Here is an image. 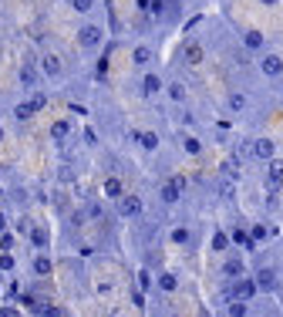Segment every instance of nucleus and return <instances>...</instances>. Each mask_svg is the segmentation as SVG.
<instances>
[{
    "mask_svg": "<svg viewBox=\"0 0 283 317\" xmlns=\"http://www.w3.org/2000/svg\"><path fill=\"white\" fill-rule=\"evenodd\" d=\"M78 44H81V48H88V51H95L98 44H101V27L84 24V27L78 31Z\"/></svg>",
    "mask_w": 283,
    "mask_h": 317,
    "instance_id": "obj_1",
    "label": "nucleus"
},
{
    "mask_svg": "<svg viewBox=\"0 0 283 317\" xmlns=\"http://www.w3.org/2000/svg\"><path fill=\"white\" fill-rule=\"evenodd\" d=\"M283 186V159H270L267 162V189L276 193Z\"/></svg>",
    "mask_w": 283,
    "mask_h": 317,
    "instance_id": "obj_2",
    "label": "nucleus"
},
{
    "mask_svg": "<svg viewBox=\"0 0 283 317\" xmlns=\"http://www.w3.org/2000/svg\"><path fill=\"white\" fill-rule=\"evenodd\" d=\"M259 71L267 74V78H280V74H283V57H280V54H263Z\"/></svg>",
    "mask_w": 283,
    "mask_h": 317,
    "instance_id": "obj_3",
    "label": "nucleus"
},
{
    "mask_svg": "<svg viewBox=\"0 0 283 317\" xmlns=\"http://www.w3.org/2000/svg\"><path fill=\"white\" fill-rule=\"evenodd\" d=\"M253 155L263 159V162H270V159L276 155V142L273 138H256V142H253Z\"/></svg>",
    "mask_w": 283,
    "mask_h": 317,
    "instance_id": "obj_4",
    "label": "nucleus"
},
{
    "mask_svg": "<svg viewBox=\"0 0 283 317\" xmlns=\"http://www.w3.org/2000/svg\"><path fill=\"white\" fill-rule=\"evenodd\" d=\"M159 196H162V203H179V196H182V179H169V182H162Z\"/></svg>",
    "mask_w": 283,
    "mask_h": 317,
    "instance_id": "obj_5",
    "label": "nucleus"
},
{
    "mask_svg": "<svg viewBox=\"0 0 283 317\" xmlns=\"http://www.w3.org/2000/svg\"><path fill=\"white\" fill-rule=\"evenodd\" d=\"M256 290H259L256 280H250V277H240V280H236V287H233V293L240 297V301H250V297H253Z\"/></svg>",
    "mask_w": 283,
    "mask_h": 317,
    "instance_id": "obj_6",
    "label": "nucleus"
},
{
    "mask_svg": "<svg viewBox=\"0 0 283 317\" xmlns=\"http://www.w3.org/2000/svg\"><path fill=\"white\" fill-rule=\"evenodd\" d=\"M40 71L48 74V78H61V71H64V68H61V57H57V54H44V57H40Z\"/></svg>",
    "mask_w": 283,
    "mask_h": 317,
    "instance_id": "obj_7",
    "label": "nucleus"
},
{
    "mask_svg": "<svg viewBox=\"0 0 283 317\" xmlns=\"http://www.w3.org/2000/svg\"><path fill=\"white\" fill-rule=\"evenodd\" d=\"M253 280H256V287H259V290H263V293L276 290V273H273V270H270V267H263V270H259L256 277H253Z\"/></svg>",
    "mask_w": 283,
    "mask_h": 317,
    "instance_id": "obj_8",
    "label": "nucleus"
},
{
    "mask_svg": "<svg viewBox=\"0 0 283 317\" xmlns=\"http://www.w3.org/2000/svg\"><path fill=\"white\" fill-rule=\"evenodd\" d=\"M118 209H121V216H138V213H142V199H138V196H121Z\"/></svg>",
    "mask_w": 283,
    "mask_h": 317,
    "instance_id": "obj_9",
    "label": "nucleus"
},
{
    "mask_svg": "<svg viewBox=\"0 0 283 317\" xmlns=\"http://www.w3.org/2000/svg\"><path fill=\"white\" fill-rule=\"evenodd\" d=\"M132 65L148 68V65H152V48H148V44H138V48L132 51Z\"/></svg>",
    "mask_w": 283,
    "mask_h": 317,
    "instance_id": "obj_10",
    "label": "nucleus"
},
{
    "mask_svg": "<svg viewBox=\"0 0 283 317\" xmlns=\"http://www.w3.org/2000/svg\"><path fill=\"white\" fill-rule=\"evenodd\" d=\"M162 88H165V84H162V78H159V74H145V78H142V91H145L148 98H152V95H159Z\"/></svg>",
    "mask_w": 283,
    "mask_h": 317,
    "instance_id": "obj_11",
    "label": "nucleus"
},
{
    "mask_svg": "<svg viewBox=\"0 0 283 317\" xmlns=\"http://www.w3.org/2000/svg\"><path fill=\"white\" fill-rule=\"evenodd\" d=\"M182 57H186V65H202V48L195 41H189L186 48H182Z\"/></svg>",
    "mask_w": 283,
    "mask_h": 317,
    "instance_id": "obj_12",
    "label": "nucleus"
},
{
    "mask_svg": "<svg viewBox=\"0 0 283 317\" xmlns=\"http://www.w3.org/2000/svg\"><path fill=\"white\" fill-rule=\"evenodd\" d=\"M243 270H246L243 257H229V260L223 263V273H226V277H243Z\"/></svg>",
    "mask_w": 283,
    "mask_h": 317,
    "instance_id": "obj_13",
    "label": "nucleus"
},
{
    "mask_svg": "<svg viewBox=\"0 0 283 317\" xmlns=\"http://www.w3.org/2000/svg\"><path fill=\"white\" fill-rule=\"evenodd\" d=\"M20 81H24L27 88H34V84H37V68H34L31 61H24V68H20Z\"/></svg>",
    "mask_w": 283,
    "mask_h": 317,
    "instance_id": "obj_14",
    "label": "nucleus"
},
{
    "mask_svg": "<svg viewBox=\"0 0 283 317\" xmlns=\"http://www.w3.org/2000/svg\"><path fill=\"white\" fill-rule=\"evenodd\" d=\"M226 108H229V112H236V115H240L243 108H246V95H243V91H233V95L226 98Z\"/></svg>",
    "mask_w": 283,
    "mask_h": 317,
    "instance_id": "obj_15",
    "label": "nucleus"
},
{
    "mask_svg": "<svg viewBox=\"0 0 283 317\" xmlns=\"http://www.w3.org/2000/svg\"><path fill=\"white\" fill-rule=\"evenodd\" d=\"M243 41H246V48H250V51H259L263 44H267L259 31H246V34H243Z\"/></svg>",
    "mask_w": 283,
    "mask_h": 317,
    "instance_id": "obj_16",
    "label": "nucleus"
},
{
    "mask_svg": "<svg viewBox=\"0 0 283 317\" xmlns=\"http://www.w3.org/2000/svg\"><path fill=\"white\" fill-rule=\"evenodd\" d=\"M105 196H108V199H121V179L108 176V179H105Z\"/></svg>",
    "mask_w": 283,
    "mask_h": 317,
    "instance_id": "obj_17",
    "label": "nucleus"
},
{
    "mask_svg": "<svg viewBox=\"0 0 283 317\" xmlns=\"http://www.w3.org/2000/svg\"><path fill=\"white\" fill-rule=\"evenodd\" d=\"M138 142H142V149H148V152L159 149V135H155V132H138Z\"/></svg>",
    "mask_w": 283,
    "mask_h": 317,
    "instance_id": "obj_18",
    "label": "nucleus"
},
{
    "mask_svg": "<svg viewBox=\"0 0 283 317\" xmlns=\"http://www.w3.org/2000/svg\"><path fill=\"white\" fill-rule=\"evenodd\" d=\"M34 270H37L40 277H48L51 270H54V260H51V257H44V253H40L37 260H34Z\"/></svg>",
    "mask_w": 283,
    "mask_h": 317,
    "instance_id": "obj_19",
    "label": "nucleus"
},
{
    "mask_svg": "<svg viewBox=\"0 0 283 317\" xmlns=\"http://www.w3.org/2000/svg\"><path fill=\"white\" fill-rule=\"evenodd\" d=\"M219 196H223V199H233V196H236V182H233V176H229V179H219Z\"/></svg>",
    "mask_w": 283,
    "mask_h": 317,
    "instance_id": "obj_20",
    "label": "nucleus"
},
{
    "mask_svg": "<svg viewBox=\"0 0 283 317\" xmlns=\"http://www.w3.org/2000/svg\"><path fill=\"white\" fill-rule=\"evenodd\" d=\"M182 149H186L189 155H199V149H202V142L195 135H182Z\"/></svg>",
    "mask_w": 283,
    "mask_h": 317,
    "instance_id": "obj_21",
    "label": "nucleus"
},
{
    "mask_svg": "<svg viewBox=\"0 0 283 317\" xmlns=\"http://www.w3.org/2000/svg\"><path fill=\"white\" fill-rule=\"evenodd\" d=\"M34 112H37V108H34V101H20V105L14 108V115H17V118H20V122H24V118H31Z\"/></svg>",
    "mask_w": 283,
    "mask_h": 317,
    "instance_id": "obj_22",
    "label": "nucleus"
},
{
    "mask_svg": "<svg viewBox=\"0 0 283 317\" xmlns=\"http://www.w3.org/2000/svg\"><path fill=\"white\" fill-rule=\"evenodd\" d=\"M176 287H179V280H176V277H172V273H162V277H159V290L172 293V290H176Z\"/></svg>",
    "mask_w": 283,
    "mask_h": 317,
    "instance_id": "obj_23",
    "label": "nucleus"
},
{
    "mask_svg": "<svg viewBox=\"0 0 283 317\" xmlns=\"http://www.w3.org/2000/svg\"><path fill=\"white\" fill-rule=\"evenodd\" d=\"M68 132H71V125H68L64 118H61V122H54V125H51V135H54V138H68Z\"/></svg>",
    "mask_w": 283,
    "mask_h": 317,
    "instance_id": "obj_24",
    "label": "nucleus"
},
{
    "mask_svg": "<svg viewBox=\"0 0 283 317\" xmlns=\"http://www.w3.org/2000/svg\"><path fill=\"white\" fill-rule=\"evenodd\" d=\"M169 95L176 98V101H186V84H182V81H172V84H169Z\"/></svg>",
    "mask_w": 283,
    "mask_h": 317,
    "instance_id": "obj_25",
    "label": "nucleus"
},
{
    "mask_svg": "<svg viewBox=\"0 0 283 317\" xmlns=\"http://www.w3.org/2000/svg\"><path fill=\"white\" fill-rule=\"evenodd\" d=\"M226 246H229V236L226 233H212V250H226Z\"/></svg>",
    "mask_w": 283,
    "mask_h": 317,
    "instance_id": "obj_26",
    "label": "nucleus"
},
{
    "mask_svg": "<svg viewBox=\"0 0 283 317\" xmlns=\"http://www.w3.org/2000/svg\"><path fill=\"white\" fill-rule=\"evenodd\" d=\"M246 310H250V307H246V301H240V297H236V304H229V314H233V317H243Z\"/></svg>",
    "mask_w": 283,
    "mask_h": 317,
    "instance_id": "obj_27",
    "label": "nucleus"
},
{
    "mask_svg": "<svg viewBox=\"0 0 283 317\" xmlns=\"http://www.w3.org/2000/svg\"><path fill=\"white\" fill-rule=\"evenodd\" d=\"M189 240H192V236H189V229H172V243H189Z\"/></svg>",
    "mask_w": 283,
    "mask_h": 317,
    "instance_id": "obj_28",
    "label": "nucleus"
},
{
    "mask_svg": "<svg viewBox=\"0 0 283 317\" xmlns=\"http://www.w3.org/2000/svg\"><path fill=\"white\" fill-rule=\"evenodd\" d=\"M68 4H71V7L78 10V14H88V10H91V4H95V0H68Z\"/></svg>",
    "mask_w": 283,
    "mask_h": 317,
    "instance_id": "obj_29",
    "label": "nucleus"
},
{
    "mask_svg": "<svg viewBox=\"0 0 283 317\" xmlns=\"http://www.w3.org/2000/svg\"><path fill=\"white\" fill-rule=\"evenodd\" d=\"M31 240H34V246H40V250L48 246V233H44V229H34V233H31Z\"/></svg>",
    "mask_w": 283,
    "mask_h": 317,
    "instance_id": "obj_30",
    "label": "nucleus"
},
{
    "mask_svg": "<svg viewBox=\"0 0 283 317\" xmlns=\"http://www.w3.org/2000/svg\"><path fill=\"white\" fill-rule=\"evenodd\" d=\"M233 240H236V243H243L246 250H253V240H250L246 233H243V229H233Z\"/></svg>",
    "mask_w": 283,
    "mask_h": 317,
    "instance_id": "obj_31",
    "label": "nucleus"
},
{
    "mask_svg": "<svg viewBox=\"0 0 283 317\" xmlns=\"http://www.w3.org/2000/svg\"><path fill=\"white\" fill-rule=\"evenodd\" d=\"M270 233H273V229H267V226H253V240H270Z\"/></svg>",
    "mask_w": 283,
    "mask_h": 317,
    "instance_id": "obj_32",
    "label": "nucleus"
},
{
    "mask_svg": "<svg viewBox=\"0 0 283 317\" xmlns=\"http://www.w3.org/2000/svg\"><path fill=\"white\" fill-rule=\"evenodd\" d=\"M223 169H226V176H240V165H236V159H226V165H223Z\"/></svg>",
    "mask_w": 283,
    "mask_h": 317,
    "instance_id": "obj_33",
    "label": "nucleus"
},
{
    "mask_svg": "<svg viewBox=\"0 0 283 317\" xmlns=\"http://www.w3.org/2000/svg\"><path fill=\"white\" fill-rule=\"evenodd\" d=\"M31 101H34V108H37V112H40V108H44V105H48V98L40 95V91H37V95H31Z\"/></svg>",
    "mask_w": 283,
    "mask_h": 317,
    "instance_id": "obj_34",
    "label": "nucleus"
},
{
    "mask_svg": "<svg viewBox=\"0 0 283 317\" xmlns=\"http://www.w3.org/2000/svg\"><path fill=\"white\" fill-rule=\"evenodd\" d=\"M10 267H14V260H10L7 253H4V257H0V270H10Z\"/></svg>",
    "mask_w": 283,
    "mask_h": 317,
    "instance_id": "obj_35",
    "label": "nucleus"
},
{
    "mask_svg": "<svg viewBox=\"0 0 283 317\" xmlns=\"http://www.w3.org/2000/svg\"><path fill=\"white\" fill-rule=\"evenodd\" d=\"M259 4H267V7H276V4H280V0H259Z\"/></svg>",
    "mask_w": 283,
    "mask_h": 317,
    "instance_id": "obj_36",
    "label": "nucleus"
},
{
    "mask_svg": "<svg viewBox=\"0 0 283 317\" xmlns=\"http://www.w3.org/2000/svg\"><path fill=\"white\" fill-rule=\"evenodd\" d=\"M4 226H7V220H4V213H0V229H4Z\"/></svg>",
    "mask_w": 283,
    "mask_h": 317,
    "instance_id": "obj_37",
    "label": "nucleus"
},
{
    "mask_svg": "<svg viewBox=\"0 0 283 317\" xmlns=\"http://www.w3.org/2000/svg\"><path fill=\"white\" fill-rule=\"evenodd\" d=\"M0 142H4V129H0Z\"/></svg>",
    "mask_w": 283,
    "mask_h": 317,
    "instance_id": "obj_38",
    "label": "nucleus"
}]
</instances>
